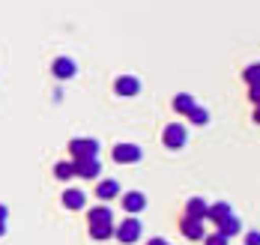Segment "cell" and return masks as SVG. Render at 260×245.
Here are the masks:
<instances>
[{
	"label": "cell",
	"mask_w": 260,
	"mask_h": 245,
	"mask_svg": "<svg viewBox=\"0 0 260 245\" xmlns=\"http://www.w3.org/2000/svg\"><path fill=\"white\" fill-rule=\"evenodd\" d=\"M114 213L108 209V206H93L90 209V216H87V221H90V236L93 239H111L114 236Z\"/></svg>",
	"instance_id": "obj_1"
},
{
	"label": "cell",
	"mask_w": 260,
	"mask_h": 245,
	"mask_svg": "<svg viewBox=\"0 0 260 245\" xmlns=\"http://www.w3.org/2000/svg\"><path fill=\"white\" fill-rule=\"evenodd\" d=\"M69 153H72V162H78V159H99V141L75 137V141H69Z\"/></svg>",
	"instance_id": "obj_2"
},
{
	"label": "cell",
	"mask_w": 260,
	"mask_h": 245,
	"mask_svg": "<svg viewBox=\"0 0 260 245\" xmlns=\"http://www.w3.org/2000/svg\"><path fill=\"white\" fill-rule=\"evenodd\" d=\"M161 141H165V147H168V150H182V147H185V141H188V135H185V126H180V123L165 126Z\"/></svg>",
	"instance_id": "obj_3"
},
{
	"label": "cell",
	"mask_w": 260,
	"mask_h": 245,
	"mask_svg": "<svg viewBox=\"0 0 260 245\" xmlns=\"http://www.w3.org/2000/svg\"><path fill=\"white\" fill-rule=\"evenodd\" d=\"M141 156H144V150L138 144H117L114 147V162L117 164H135L141 162Z\"/></svg>",
	"instance_id": "obj_4"
},
{
	"label": "cell",
	"mask_w": 260,
	"mask_h": 245,
	"mask_svg": "<svg viewBox=\"0 0 260 245\" xmlns=\"http://www.w3.org/2000/svg\"><path fill=\"white\" fill-rule=\"evenodd\" d=\"M114 236H117V239H120L123 245H132L135 239H138V236H141V221H138L135 216L126 218L120 227H114Z\"/></svg>",
	"instance_id": "obj_5"
},
{
	"label": "cell",
	"mask_w": 260,
	"mask_h": 245,
	"mask_svg": "<svg viewBox=\"0 0 260 245\" xmlns=\"http://www.w3.org/2000/svg\"><path fill=\"white\" fill-rule=\"evenodd\" d=\"M180 233L185 239H204V221L201 218H191V216H182L180 218Z\"/></svg>",
	"instance_id": "obj_6"
},
{
	"label": "cell",
	"mask_w": 260,
	"mask_h": 245,
	"mask_svg": "<svg viewBox=\"0 0 260 245\" xmlns=\"http://www.w3.org/2000/svg\"><path fill=\"white\" fill-rule=\"evenodd\" d=\"M54 78H60V81H69V78H75V72H78V66H75V60H69V57H57L51 66Z\"/></svg>",
	"instance_id": "obj_7"
},
{
	"label": "cell",
	"mask_w": 260,
	"mask_h": 245,
	"mask_svg": "<svg viewBox=\"0 0 260 245\" xmlns=\"http://www.w3.org/2000/svg\"><path fill=\"white\" fill-rule=\"evenodd\" d=\"M72 167H75V173L84 177V180H93V177H99V173H102L99 159H78V162H72Z\"/></svg>",
	"instance_id": "obj_8"
},
{
	"label": "cell",
	"mask_w": 260,
	"mask_h": 245,
	"mask_svg": "<svg viewBox=\"0 0 260 245\" xmlns=\"http://www.w3.org/2000/svg\"><path fill=\"white\" fill-rule=\"evenodd\" d=\"M114 93L117 96H138L141 93V81L135 75H123V78L114 81Z\"/></svg>",
	"instance_id": "obj_9"
},
{
	"label": "cell",
	"mask_w": 260,
	"mask_h": 245,
	"mask_svg": "<svg viewBox=\"0 0 260 245\" xmlns=\"http://www.w3.org/2000/svg\"><path fill=\"white\" fill-rule=\"evenodd\" d=\"M147 206V197L141 194V191H129V194H123V209H129V213H141Z\"/></svg>",
	"instance_id": "obj_10"
},
{
	"label": "cell",
	"mask_w": 260,
	"mask_h": 245,
	"mask_svg": "<svg viewBox=\"0 0 260 245\" xmlns=\"http://www.w3.org/2000/svg\"><path fill=\"white\" fill-rule=\"evenodd\" d=\"M120 194V183L117 180H102L99 186H96V197L99 200H111V197H117Z\"/></svg>",
	"instance_id": "obj_11"
},
{
	"label": "cell",
	"mask_w": 260,
	"mask_h": 245,
	"mask_svg": "<svg viewBox=\"0 0 260 245\" xmlns=\"http://www.w3.org/2000/svg\"><path fill=\"white\" fill-rule=\"evenodd\" d=\"M228 216H234V213H231V206H228L224 200H218V203L207 206V218H209V221H215V224H221Z\"/></svg>",
	"instance_id": "obj_12"
},
{
	"label": "cell",
	"mask_w": 260,
	"mask_h": 245,
	"mask_svg": "<svg viewBox=\"0 0 260 245\" xmlns=\"http://www.w3.org/2000/svg\"><path fill=\"white\" fill-rule=\"evenodd\" d=\"M185 216L191 218H207V200L204 197H188V203H185Z\"/></svg>",
	"instance_id": "obj_13"
},
{
	"label": "cell",
	"mask_w": 260,
	"mask_h": 245,
	"mask_svg": "<svg viewBox=\"0 0 260 245\" xmlns=\"http://www.w3.org/2000/svg\"><path fill=\"white\" fill-rule=\"evenodd\" d=\"M84 203H87V197H84V191H78V189H69L63 194V206H66V209H81Z\"/></svg>",
	"instance_id": "obj_14"
},
{
	"label": "cell",
	"mask_w": 260,
	"mask_h": 245,
	"mask_svg": "<svg viewBox=\"0 0 260 245\" xmlns=\"http://www.w3.org/2000/svg\"><path fill=\"white\" fill-rule=\"evenodd\" d=\"M239 230H242V221H239L236 216H228L221 224H218V233H221V236H228V239H231V236H236Z\"/></svg>",
	"instance_id": "obj_15"
},
{
	"label": "cell",
	"mask_w": 260,
	"mask_h": 245,
	"mask_svg": "<svg viewBox=\"0 0 260 245\" xmlns=\"http://www.w3.org/2000/svg\"><path fill=\"white\" fill-rule=\"evenodd\" d=\"M194 105H198V102H194V96H188V93H177V96H174V111H180V114H188Z\"/></svg>",
	"instance_id": "obj_16"
},
{
	"label": "cell",
	"mask_w": 260,
	"mask_h": 245,
	"mask_svg": "<svg viewBox=\"0 0 260 245\" xmlns=\"http://www.w3.org/2000/svg\"><path fill=\"white\" fill-rule=\"evenodd\" d=\"M185 117H188L194 126H207V123H209V111H207V108H201V105H194V108L188 111Z\"/></svg>",
	"instance_id": "obj_17"
},
{
	"label": "cell",
	"mask_w": 260,
	"mask_h": 245,
	"mask_svg": "<svg viewBox=\"0 0 260 245\" xmlns=\"http://www.w3.org/2000/svg\"><path fill=\"white\" fill-rule=\"evenodd\" d=\"M242 81L248 87H260V63H251L245 72H242Z\"/></svg>",
	"instance_id": "obj_18"
},
{
	"label": "cell",
	"mask_w": 260,
	"mask_h": 245,
	"mask_svg": "<svg viewBox=\"0 0 260 245\" xmlns=\"http://www.w3.org/2000/svg\"><path fill=\"white\" fill-rule=\"evenodd\" d=\"M54 177H57V180H72V177H75V167H72V162L54 164Z\"/></svg>",
	"instance_id": "obj_19"
},
{
	"label": "cell",
	"mask_w": 260,
	"mask_h": 245,
	"mask_svg": "<svg viewBox=\"0 0 260 245\" xmlns=\"http://www.w3.org/2000/svg\"><path fill=\"white\" fill-rule=\"evenodd\" d=\"M207 245H228V236H221V233H212V236H207Z\"/></svg>",
	"instance_id": "obj_20"
},
{
	"label": "cell",
	"mask_w": 260,
	"mask_h": 245,
	"mask_svg": "<svg viewBox=\"0 0 260 245\" xmlns=\"http://www.w3.org/2000/svg\"><path fill=\"white\" fill-rule=\"evenodd\" d=\"M248 102L260 105V87H248Z\"/></svg>",
	"instance_id": "obj_21"
},
{
	"label": "cell",
	"mask_w": 260,
	"mask_h": 245,
	"mask_svg": "<svg viewBox=\"0 0 260 245\" xmlns=\"http://www.w3.org/2000/svg\"><path fill=\"white\" fill-rule=\"evenodd\" d=\"M245 245H260V233L257 230H251V233L245 236Z\"/></svg>",
	"instance_id": "obj_22"
},
{
	"label": "cell",
	"mask_w": 260,
	"mask_h": 245,
	"mask_svg": "<svg viewBox=\"0 0 260 245\" xmlns=\"http://www.w3.org/2000/svg\"><path fill=\"white\" fill-rule=\"evenodd\" d=\"M147 245H168V242H165L161 236H156V239H150V242H147Z\"/></svg>",
	"instance_id": "obj_23"
},
{
	"label": "cell",
	"mask_w": 260,
	"mask_h": 245,
	"mask_svg": "<svg viewBox=\"0 0 260 245\" xmlns=\"http://www.w3.org/2000/svg\"><path fill=\"white\" fill-rule=\"evenodd\" d=\"M254 123H257V126H260V105H257V108H254Z\"/></svg>",
	"instance_id": "obj_24"
},
{
	"label": "cell",
	"mask_w": 260,
	"mask_h": 245,
	"mask_svg": "<svg viewBox=\"0 0 260 245\" xmlns=\"http://www.w3.org/2000/svg\"><path fill=\"white\" fill-rule=\"evenodd\" d=\"M0 221H6V206H0Z\"/></svg>",
	"instance_id": "obj_25"
},
{
	"label": "cell",
	"mask_w": 260,
	"mask_h": 245,
	"mask_svg": "<svg viewBox=\"0 0 260 245\" xmlns=\"http://www.w3.org/2000/svg\"><path fill=\"white\" fill-rule=\"evenodd\" d=\"M3 233H6V221H0V236H3Z\"/></svg>",
	"instance_id": "obj_26"
}]
</instances>
